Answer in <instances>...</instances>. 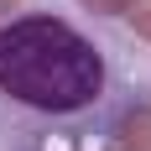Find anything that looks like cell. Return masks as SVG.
I'll return each instance as SVG.
<instances>
[{"label":"cell","instance_id":"obj_1","mask_svg":"<svg viewBox=\"0 0 151 151\" xmlns=\"http://www.w3.org/2000/svg\"><path fill=\"white\" fill-rule=\"evenodd\" d=\"M0 94L42 115H78L104 94V58L63 16H16L0 26Z\"/></svg>","mask_w":151,"mask_h":151},{"label":"cell","instance_id":"obj_2","mask_svg":"<svg viewBox=\"0 0 151 151\" xmlns=\"http://www.w3.org/2000/svg\"><path fill=\"white\" fill-rule=\"evenodd\" d=\"M125 151H151V109H141L130 130H125Z\"/></svg>","mask_w":151,"mask_h":151},{"label":"cell","instance_id":"obj_3","mask_svg":"<svg viewBox=\"0 0 151 151\" xmlns=\"http://www.w3.org/2000/svg\"><path fill=\"white\" fill-rule=\"evenodd\" d=\"M125 16L136 21V31H146V37H151V0H125Z\"/></svg>","mask_w":151,"mask_h":151},{"label":"cell","instance_id":"obj_4","mask_svg":"<svg viewBox=\"0 0 151 151\" xmlns=\"http://www.w3.org/2000/svg\"><path fill=\"white\" fill-rule=\"evenodd\" d=\"M83 5H99V11H125V0H83Z\"/></svg>","mask_w":151,"mask_h":151},{"label":"cell","instance_id":"obj_5","mask_svg":"<svg viewBox=\"0 0 151 151\" xmlns=\"http://www.w3.org/2000/svg\"><path fill=\"white\" fill-rule=\"evenodd\" d=\"M11 5H16V0H0V11H11Z\"/></svg>","mask_w":151,"mask_h":151}]
</instances>
